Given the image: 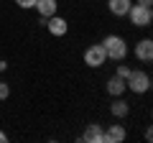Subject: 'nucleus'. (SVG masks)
<instances>
[{"instance_id":"1","label":"nucleus","mask_w":153,"mask_h":143,"mask_svg":"<svg viewBox=\"0 0 153 143\" xmlns=\"http://www.w3.org/2000/svg\"><path fill=\"white\" fill-rule=\"evenodd\" d=\"M102 49H105V54H107L110 61H123V59L128 56V44H125V39H123V36H117V33L105 36Z\"/></svg>"},{"instance_id":"2","label":"nucleus","mask_w":153,"mask_h":143,"mask_svg":"<svg viewBox=\"0 0 153 143\" xmlns=\"http://www.w3.org/2000/svg\"><path fill=\"white\" fill-rule=\"evenodd\" d=\"M125 18H130V23L135 28H148L153 23V5H138V3H133Z\"/></svg>"},{"instance_id":"3","label":"nucleus","mask_w":153,"mask_h":143,"mask_svg":"<svg viewBox=\"0 0 153 143\" xmlns=\"http://www.w3.org/2000/svg\"><path fill=\"white\" fill-rule=\"evenodd\" d=\"M125 87L130 89L133 95H146L148 89H151V77H148L146 72L133 69V72H130V77L125 79Z\"/></svg>"},{"instance_id":"4","label":"nucleus","mask_w":153,"mask_h":143,"mask_svg":"<svg viewBox=\"0 0 153 143\" xmlns=\"http://www.w3.org/2000/svg\"><path fill=\"white\" fill-rule=\"evenodd\" d=\"M84 64L89 66V69H100V66L107 61V54H105V49H102V44H92V46H87L84 49Z\"/></svg>"},{"instance_id":"5","label":"nucleus","mask_w":153,"mask_h":143,"mask_svg":"<svg viewBox=\"0 0 153 143\" xmlns=\"http://www.w3.org/2000/svg\"><path fill=\"white\" fill-rule=\"evenodd\" d=\"M44 28L51 33V36L61 39V36H66V33H69V21H66V18H61L59 13H54V16L44 18Z\"/></svg>"},{"instance_id":"6","label":"nucleus","mask_w":153,"mask_h":143,"mask_svg":"<svg viewBox=\"0 0 153 143\" xmlns=\"http://www.w3.org/2000/svg\"><path fill=\"white\" fill-rule=\"evenodd\" d=\"M135 59L143 64H151L153 61V41L151 39H140L135 44Z\"/></svg>"},{"instance_id":"7","label":"nucleus","mask_w":153,"mask_h":143,"mask_svg":"<svg viewBox=\"0 0 153 143\" xmlns=\"http://www.w3.org/2000/svg\"><path fill=\"white\" fill-rule=\"evenodd\" d=\"M82 141L84 143H105V125H100V123L87 125L82 133Z\"/></svg>"},{"instance_id":"8","label":"nucleus","mask_w":153,"mask_h":143,"mask_svg":"<svg viewBox=\"0 0 153 143\" xmlns=\"http://www.w3.org/2000/svg\"><path fill=\"white\" fill-rule=\"evenodd\" d=\"M128 138V130H125V125H107L105 128V143H123Z\"/></svg>"},{"instance_id":"9","label":"nucleus","mask_w":153,"mask_h":143,"mask_svg":"<svg viewBox=\"0 0 153 143\" xmlns=\"http://www.w3.org/2000/svg\"><path fill=\"white\" fill-rule=\"evenodd\" d=\"M105 89H107V95L110 97H123V95L128 92V87H125V79H120V77H110L107 79V84H105Z\"/></svg>"},{"instance_id":"10","label":"nucleus","mask_w":153,"mask_h":143,"mask_svg":"<svg viewBox=\"0 0 153 143\" xmlns=\"http://www.w3.org/2000/svg\"><path fill=\"white\" fill-rule=\"evenodd\" d=\"M130 5H133V0H107V10L115 18H125L128 10H130Z\"/></svg>"},{"instance_id":"11","label":"nucleus","mask_w":153,"mask_h":143,"mask_svg":"<svg viewBox=\"0 0 153 143\" xmlns=\"http://www.w3.org/2000/svg\"><path fill=\"white\" fill-rule=\"evenodd\" d=\"M36 13L41 18H49V16H54V13H59V3L56 0H36Z\"/></svg>"},{"instance_id":"12","label":"nucleus","mask_w":153,"mask_h":143,"mask_svg":"<svg viewBox=\"0 0 153 143\" xmlns=\"http://www.w3.org/2000/svg\"><path fill=\"white\" fill-rule=\"evenodd\" d=\"M128 112H130V105H128L123 97H112V105H110V115L117 118V120H123V118H128Z\"/></svg>"},{"instance_id":"13","label":"nucleus","mask_w":153,"mask_h":143,"mask_svg":"<svg viewBox=\"0 0 153 143\" xmlns=\"http://www.w3.org/2000/svg\"><path fill=\"white\" fill-rule=\"evenodd\" d=\"M130 66H125V64H120V66H117V72H115V77H120V79H128V77H130Z\"/></svg>"},{"instance_id":"14","label":"nucleus","mask_w":153,"mask_h":143,"mask_svg":"<svg viewBox=\"0 0 153 143\" xmlns=\"http://www.w3.org/2000/svg\"><path fill=\"white\" fill-rule=\"evenodd\" d=\"M13 3H16L21 10H31V8L36 5V0H13Z\"/></svg>"},{"instance_id":"15","label":"nucleus","mask_w":153,"mask_h":143,"mask_svg":"<svg viewBox=\"0 0 153 143\" xmlns=\"http://www.w3.org/2000/svg\"><path fill=\"white\" fill-rule=\"evenodd\" d=\"M8 97H10V87H8V82L0 79V100H8Z\"/></svg>"},{"instance_id":"16","label":"nucleus","mask_w":153,"mask_h":143,"mask_svg":"<svg viewBox=\"0 0 153 143\" xmlns=\"http://www.w3.org/2000/svg\"><path fill=\"white\" fill-rule=\"evenodd\" d=\"M133 3H138V5H153V0H133Z\"/></svg>"},{"instance_id":"17","label":"nucleus","mask_w":153,"mask_h":143,"mask_svg":"<svg viewBox=\"0 0 153 143\" xmlns=\"http://www.w3.org/2000/svg\"><path fill=\"white\" fill-rule=\"evenodd\" d=\"M8 69V61H0V72H5Z\"/></svg>"},{"instance_id":"18","label":"nucleus","mask_w":153,"mask_h":143,"mask_svg":"<svg viewBox=\"0 0 153 143\" xmlns=\"http://www.w3.org/2000/svg\"><path fill=\"white\" fill-rule=\"evenodd\" d=\"M5 141H8V136H5L3 130H0V143H5Z\"/></svg>"}]
</instances>
